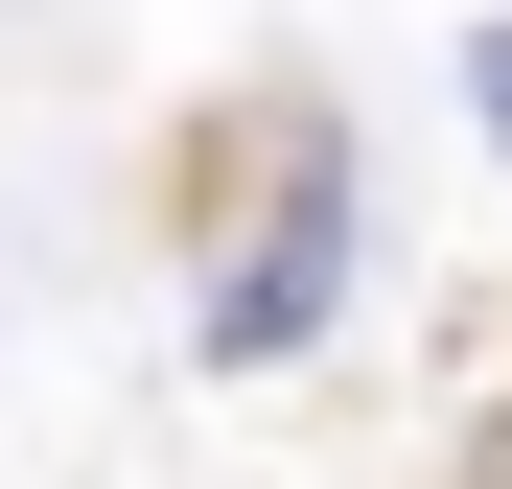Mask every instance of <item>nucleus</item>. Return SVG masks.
Here are the masks:
<instances>
[{
  "instance_id": "3",
  "label": "nucleus",
  "mask_w": 512,
  "mask_h": 489,
  "mask_svg": "<svg viewBox=\"0 0 512 489\" xmlns=\"http://www.w3.org/2000/svg\"><path fill=\"white\" fill-rule=\"evenodd\" d=\"M489 489H512V420H489Z\"/></svg>"
},
{
  "instance_id": "2",
  "label": "nucleus",
  "mask_w": 512,
  "mask_h": 489,
  "mask_svg": "<svg viewBox=\"0 0 512 489\" xmlns=\"http://www.w3.org/2000/svg\"><path fill=\"white\" fill-rule=\"evenodd\" d=\"M489 140H512V24H489Z\"/></svg>"
},
{
  "instance_id": "1",
  "label": "nucleus",
  "mask_w": 512,
  "mask_h": 489,
  "mask_svg": "<svg viewBox=\"0 0 512 489\" xmlns=\"http://www.w3.org/2000/svg\"><path fill=\"white\" fill-rule=\"evenodd\" d=\"M326 280H350V187L303 163V187H280V233H256V257L210 280V373H280L303 326H326Z\"/></svg>"
}]
</instances>
